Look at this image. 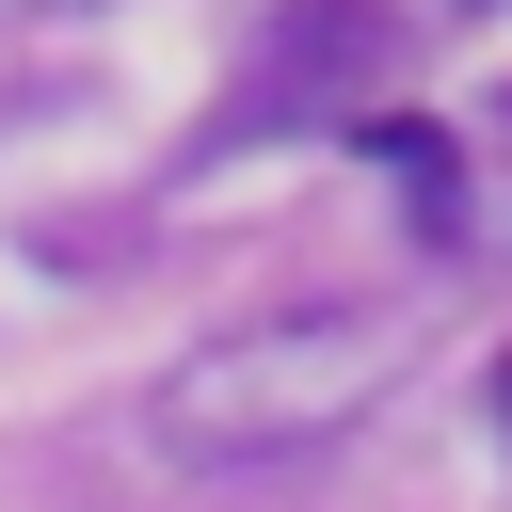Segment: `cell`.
Returning a JSON list of instances; mask_svg holds the SVG:
<instances>
[{"label":"cell","instance_id":"obj_1","mask_svg":"<svg viewBox=\"0 0 512 512\" xmlns=\"http://www.w3.org/2000/svg\"><path fill=\"white\" fill-rule=\"evenodd\" d=\"M400 368V320L384 304H272L240 336H192L160 384H144V448L160 464H288V448H336Z\"/></svg>","mask_w":512,"mask_h":512},{"label":"cell","instance_id":"obj_2","mask_svg":"<svg viewBox=\"0 0 512 512\" xmlns=\"http://www.w3.org/2000/svg\"><path fill=\"white\" fill-rule=\"evenodd\" d=\"M384 80H400V16L384 0H288L272 32H256V64H240V96H224V128L208 144H288L304 112H384Z\"/></svg>","mask_w":512,"mask_h":512},{"label":"cell","instance_id":"obj_3","mask_svg":"<svg viewBox=\"0 0 512 512\" xmlns=\"http://www.w3.org/2000/svg\"><path fill=\"white\" fill-rule=\"evenodd\" d=\"M352 144H368V160H400V192H416V224H448V144H432L416 112H368Z\"/></svg>","mask_w":512,"mask_h":512},{"label":"cell","instance_id":"obj_4","mask_svg":"<svg viewBox=\"0 0 512 512\" xmlns=\"http://www.w3.org/2000/svg\"><path fill=\"white\" fill-rule=\"evenodd\" d=\"M0 16H96V0H0Z\"/></svg>","mask_w":512,"mask_h":512},{"label":"cell","instance_id":"obj_5","mask_svg":"<svg viewBox=\"0 0 512 512\" xmlns=\"http://www.w3.org/2000/svg\"><path fill=\"white\" fill-rule=\"evenodd\" d=\"M496 432H512V352H496Z\"/></svg>","mask_w":512,"mask_h":512},{"label":"cell","instance_id":"obj_6","mask_svg":"<svg viewBox=\"0 0 512 512\" xmlns=\"http://www.w3.org/2000/svg\"><path fill=\"white\" fill-rule=\"evenodd\" d=\"M448 16H480V0H448Z\"/></svg>","mask_w":512,"mask_h":512}]
</instances>
